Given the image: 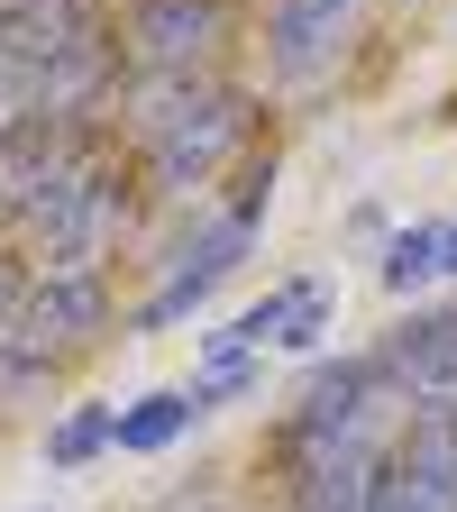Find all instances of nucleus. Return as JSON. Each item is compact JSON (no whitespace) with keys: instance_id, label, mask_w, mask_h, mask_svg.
<instances>
[{"instance_id":"f257e3e1","label":"nucleus","mask_w":457,"mask_h":512,"mask_svg":"<svg viewBox=\"0 0 457 512\" xmlns=\"http://www.w3.org/2000/svg\"><path fill=\"white\" fill-rule=\"evenodd\" d=\"M128 220H138V174L92 138L10 229L28 238V266L37 275H101L110 256H119V238H128Z\"/></svg>"},{"instance_id":"f03ea898","label":"nucleus","mask_w":457,"mask_h":512,"mask_svg":"<svg viewBox=\"0 0 457 512\" xmlns=\"http://www.w3.org/2000/svg\"><path fill=\"white\" fill-rule=\"evenodd\" d=\"M128 128H138L147 183L192 192L247 147V92H229V83H138L128 92Z\"/></svg>"},{"instance_id":"7ed1b4c3","label":"nucleus","mask_w":457,"mask_h":512,"mask_svg":"<svg viewBox=\"0 0 457 512\" xmlns=\"http://www.w3.org/2000/svg\"><path fill=\"white\" fill-rule=\"evenodd\" d=\"M229 37H238L229 0H128L119 19V55L138 83H211Z\"/></svg>"},{"instance_id":"20e7f679","label":"nucleus","mask_w":457,"mask_h":512,"mask_svg":"<svg viewBox=\"0 0 457 512\" xmlns=\"http://www.w3.org/2000/svg\"><path fill=\"white\" fill-rule=\"evenodd\" d=\"M375 357H384V375H394V394H403V421L457 439V302L448 311H412Z\"/></svg>"},{"instance_id":"39448f33","label":"nucleus","mask_w":457,"mask_h":512,"mask_svg":"<svg viewBox=\"0 0 457 512\" xmlns=\"http://www.w3.org/2000/svg\"><path fill=\"white\" fill-rule=\"evenodd\" d=\"M256 220H266V211H220V220H202V229H192V238L165 256V284L138 302V330H174L183 311H202V302L238 275V256L256 247Z\"/></svg>"},{"instance_id":"423d86ee","label":"nucleus","mask_w":457,"mask_h":512,"mask_svg":"<svg viewBox=\"0 0 457 512\" xmlns=\"http://www.w3.org/2000/svg\"><path fill=\"white\" fill-rule=\"evenodd\" d=\"M101 330H110V275H37L10 348H37L46 366H64V357L101 348Z\"/></svg>"},{"instance_id":"0eeeda50","label":"nucleus","mask_w":457,"mask_h":512,"mask_svg":"<svg viewBox=\"0 0 457 512\" xmlns=\"http://www.w3.org/2000/svg\"><path fill=\"white\" fill-rule=\"evenodd\" d=\"M366 512H457V439H448V430L403 421V430H394V448L375 458Z\"/></svg>"},{"instance_id":"6e6552de","label":"nucleus","mask_w":457,"mask_h":512,"mask_svg":"<svg viewBox=\"0 0 457 512\" xmlns=\"http://www.w3.org/2000/svg\"><path fill=\"white\" fill-rule=\"evenodd\" d=\"M357 28H366V0H275L266 10V55H275L284 83H320L357 46Z\"/></svg>"},{"instance_id":"1a4fd4ad","label":"nucleus","mask_w":457,"mask_h":512,"mask_svg":"<svg viewBox=\"0 0 457 512\" xmlns=\"http://www.w3.org/2000/svg\"><path fill=\"white\" fill-rule=\"evenodd\" d=\"M192 421H202V394H192V384H156V394H138L119 412V448L128 458H165Z\"/></svg>"},{"instance_id":"9d476101","label":"nucleus","mask_w":457,"mask_h":512,"mask_svg":"<svg viewBox=\"0 0 457 512\" xmlns=\"http://www.w3.org/2000/svg\"><path fill=\"white\" fill-rule=\"evenodd\" d=\"M430 275H457V220H421L384 256V293H421Z\"/></svg>"},{"instance_id":"9b49d317","label":"nucleus","mask_w":457,"mask_h":512,"mask_svg":"<svg viewBox=\"0 0 457 512\" xmlns=\"http://www.w3.org/2000/svg\"><path fill=\"white\" fill-rule=\"evenodd\" d=\"M101 448H119V412L74 403V412L46 430V467H83V458H101Z\"/></svg>"},{"instance_id":"f8f14e48","label":"nucleus","mask_w":457,"mask_h":512,"mask_svg":"<svg viewBox=\"0 0 457 512\" xmlns=\"http://www.w3.org/2000/svg\"><path fill=\"white\" fill-rule=\"evenodd\" d=\"M10 394H55V366L37 348H0V412H10Z\"/></svg>"},{"instance_id":"ddd939ff","label":"nucleus","mask_w":457,"mask_h":512,"mask_svg":"<svg viewBox=\"0 0 457 512\" xmlns=\"http://www.w3.org/2000/svg\"><path fill=\"white\" fill-rule=\"evenodd\" d=\"M28 284H37V266H19V256H0V348L19 339V311H28Z\"/></svg>"},{"instance_id":"4468645a","label":"nucleus","mask_w":457,"mask_h":512,"mask_svg":"<svg viewBox=\"0 0 457 512\" xmlns=\"http://www.w3.org/2000/svg\"><path fill=\"white\" fill-rule=\"evenodd\" d=\"M0 229H10V220H0Z\"/></svg>"}]
</instances>
